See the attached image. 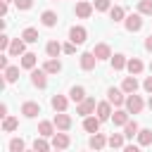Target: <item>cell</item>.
I'll return each mask as SVG.
<instances>
[{
  "instance_id": "60d3db41",
  "label": "cell",
  "mask_w": 152,
  "mask_h": 152,
  "mask_svg": "<svg viewBox=\"0 0 152 152\" xmlns=\"http://www.w3.org/2000/svg\"><path fill=\"white\" fill-rule=\"evenodd\" d=\"M62 48H64L66 55H74V52H76V43H66V45H62Z\"/></svg>"
},
{
  "instance_id": "8fae6325",
  "label": "cell",
  "mask_w": 152,
  "mask_h": 152,
  "mask_svg": "<svg viewBox=\"0 0 152 152\" xmlns=\"http://www.w3.org/2000/svg\"><path fill=\"white\" fill-rule=\"evenodd\" d=\"M97 116H100V121H107V119H112V102L107 100V102H97Z\"/></svg>"
},
{
  "instance_id": "83f0119b",
  "label": "cell",
  "mask_w": 152,
  "mask_h": 152,
  "mask_svg": "<svg viewBox=\"0 0 152 152\" xmlns=\"http://www.w3.org/2000/svg\"><path fill=\"white\" fill-rule=\"evenodd\" d=\"M45 50H48V55H50V57H57L59 52H64V48H62L57 40H50V43L45 45Z\"/></svg>"
},
{
  "instance_id": "ba28073f",
  "label": "cell",
  "mask_w": 152,
  "mask_h": 152,
  "mask_svg": "<svg viewBox=\"0 0 152 152\" xmlns=\"http://www.w3.org/2000/svg\"><path fill=\"white\" fill-rule=\"evenodd\" d=\"M21 114H24L26 119H33V116L40 114V104H38V102H24V104H21Z\"/></svg>"
},
{
  "instance_id": "4dcf8cb0",
  "label": "cell",
  "mask_w": 152,
  "mask_h": 152,
  "mask_svg": "<svg viewBox=\"0 0 152 152\" xmlns=\"http://www.w3.org/2000/svg\"><path fill=\"white\" fill-rule=\"evenodd\" d=\"M126 62H128V59H126L124 55H114V57H112V69H114V71H121V69L126 66Z\"/></svg>"
},
{
  "instance_id": "2e32d148",
  "label": "cell",
  "mask_w": 152,
  "mask_h": 152,
  "mask_svg": "<svg viewBox=\"0 0 152 152\" xmlns=\"http://www.w3.org/2000/svg\"><path fill=\"white\" fill-rule=\"evenodd\" d=\"M128 109H116L114 114H112V121H114V126H126L128 124Z\"/></svg>"
},
{
  "instance_id": "603a6c76",
  "label": "cell",
  "mask_w": 152,
  "mask_h": 152,
  "mask_svg": "<svg viewBox=\"0 0 152 152\" xmlns=\"http://www.w3.org/2000/svg\"><path fill=\"white\" fill-rule=\"evenodd\" d=\"M43 69L48 71V74H59L62 71V64H59V59H55V57H50L45 64H43Z\"/></svg>"
},
{
  "instance_id": "30bf717a",
  "label": "cell",
  "mask_w": 152,
  "mask_h": 152,
  "mask_svg": "<svg viewBox=\"0 0 152 152\" xmlns=\"http://www.w3.org/2000/svg\"><path fill=\"white\" fill-rule=\"evenodd\" d=\"M95 62H97L95 52H83V55H81V69H83V71L95 69Z\"/></svg>"
},
{
  "instance_id": "c3c4849f",
  "label": "cell",
  "mask_w": 152,
  "mask_h": 152,
  "mask_svg": "<svg viewBox=\"0 0 152 152\" xmlns=\"http://www.w3.org/2000/svg\"><path fill=\"white\" fill-rule=\"evenodd\" d=\"M150 71H152V62H150Z\"/></svg>"
},
{
  "instance_id": "7402d4cb",
  "label": "cell",
  "mask_w": 152,
  "mask_h": 152,
  "mask_svg": "<svg viewBox=\"0 0 152 152\" xmlns=\"http://www.w3.org/2000/svg\"><path fill=\"white\" fill-rule=\"evenodd\" d=\"M36 62H38V55H33V52H24L21 55V66L24 69H33Z\"/></svg>"
},
{
  "instance_id": "ee69618b",
  "label": "cell",
  "mask_w": 152,
  "mask_h": 152,
  "mask_svg": "<svg viewBox=\"0 0 152 152\" xmlns=\"http://www.w3.org/2000/svg\"><path fill=\"white\" fill-rule=\"evenodd\" d=\"M10 64H7V57H0V69H7Z\"/></svg>"
},
{
  "instance_id": "4316f807",
  "label": "cell",
  "mask_w": 152,
  "mask_h": 152,
  "mask_svg": "<svg viewBox=\"0 0 152 152\" xmlns=\"http://www.w3.org/2000/svg\"><path fill=\"white\" fill-rule=\"evenodd\" d=\"M21 38H24L26 43H38V31H36L33 26H28V28H24V33H21Z\"/></svg>"
},
{
  "instance_id": "d590c367",
  "label": "cell",
  "mask_w": 152,
  "mask_h": 152,
  "mask_svg": "<svg viewBox=\"0 0 152 152\" xmlns=\"http://www.w3.org/2000/svg\"><path fill=\"white\" fill-rule=\"evenodd\" d=\"M138 12L140 14H152V0H140L138 2Z\"/></svg>"
},
{
  "instance_id": "ab89813d",
  "label": "cell",
  "mask_w": 152,
  "mask_h": 152,
  "mask_svg": "<svg viewBox=\"0 0 152 152\" xmlns=\"http://www.w3.org/2000/svg\"><path fill=\"white\" fill-rule=\"evenodd\" d=\"M10 36H0V50H10Z\"/></svg>"
},
{
  "instance_id": "7c38bea8",
  "label": "cell",
  "mask_w": 152,
  "mask_h": 152,
  "mask_svg": "<svg viewBox=\"0 0 152 152\" xmlns=\"http://www.w3.org/2000/svg\"><path fill=\"white\" fill-rule=\"evenodd\" d=\"M55 126H57L59 131H69V128H71V116L64 114V112L55 114Z\"/></svg>"
},
{
  "instance_id": "f35d334b",
  "label": "cell",
  "mask_w": 152,
  "mask_h": 152,
  "mask_svg": "<svg viewBox=\"0 0 152 152\" xmlns=\"http://www.w3.org/2000/svg\"><path fill=\"white\" fill-rule=\"evenodd\" d=\"M14 5H17L19 10H31V5H33V0H14Z\"/></svg>"
},
{
  "instance_id": "7bdbcfd3",
  "label": "cell",
  "mask_w": 152,
  "mask_h": 152,
  "mask_svg": "<svg viewBox=\"0 0 152 152\" xmlns=\"http://www.w3.org/2000/svg\"><path fill=\"white\" fill-rule=\"evenodd\" d=\"M145 50H150V52H152V33L145 38Z\"/></svg>"
},
{
  "instance_id": "b9f144b4",
  "label": "cell",
  "mask_w": 152,
  "mask_h": 152,
  "mask_svg": "<svg viewBox=\"0 0 152 152\" xmlns=\"http://www.w3.org/2000/svg\"><path fill=\"white\" fill-rule=\"evenodd\" d=\"M142 88H145V90H147V93L152 95V76H147V78H145V83H142Z\"/></svg>"
},
{
  "instance_id": "44dd1931",
  "label": "cell",
  "mask_w": 152,
  "mask_h": 152,
  "mask_svg": "<svg viewBox=\"0 0 152 152\" xmlns=\"http://www.w3.org/2000/svg\"><path fill=\"white\" fill-rule=\"evenodd\" d=\"M50 102H52V109H55V112H66V104H69V102H66L64 95H52Z\"/></svg>"
},
{
  "instance_id": "e0dca14e",
  "label": "cell",
  "mask_w": 152,
  "mask_h": 152,
  "mask_svg": "<svg viewBox=\"0 0 152 152\" xmlns=\"http://www.w3.org/2000/svg\"><path fill=\"white\" fill-rule=\"evenodd\" d=\"M38 135H43V138L55 135V121H40L38 124Z\"/></svg>"
},
{
  "instance_id": "5b68a950",
  "label": "cell",
  "mask_w": 152,
  "mask_h": 152,
  "mask_svg": "<svg viewBox=\"0 0 152 152\" xmlns=\"http://www.w3.org/2000/svg\"><path fill=\"white\" fill-rule=\"evenodd\" d=\"M31 83L36 88H45L48 86V71L45 69H31Z\"/></svg>"
},
{
  "instance_id": "8d00e7d4",
  "label": "cell",
  "mask_w": 152,
  "mask_h": 152,
  "mask_svg": "<svg viewBox=\"0 0 152 152\" xmlns=\"http://www.w3.org/2000/svg\"><path fill=\"white\" fill-rule=\"evenodd\" d=\"M24 150V140L21 138H12L10 140V152H21Z\"/></svg>"
},
{
  "instance_id": "cb8c5ba5",
  "label": "cell",
  "mask_w": 152,
  "mask_h": 152,
  "mask_svg": "<svg viewBox=\"0 0 152 152\" xmlns=\"http://www.w3.org/2000/svg\"><path fill=\"white\" fill-rule=\"evenodd\" d=\"M138 142H140L142 147L152 145V131H150V128H140V131H138Z\"/></svg>"
},
{
  "instance_id": "8992f818",
  "label": "cell",
  "mask_w": 152,
  "mask_h": 152,
  "mask_svg": "<svg viewBox=\"0 0 152 152\" xmlns=\"http://www.w3.org/2000/svg\"><path fill=\"white\" fill-rule=\"evenodd\" d=\"M12 57H19V55H24L26 52V40L24 38H12V43H10V50H7Z\"/></svg>"
},
{
  "instance_id": "bcb514c9",
  "label": "cell",
  "mask_w": 152,
  "mask_h": 152,
  "mask_svg": "<svg viewBox=\"0 0 152 152\" xmlns=\"http://www.w3.org/2000/svg\"><path fill=\"white\" fill-rule=\"evenodd\" d=\"M0 14H2V17L7 14V2H2V5H0Z\"/></svg>"
},
{
  "instance_id": "e575fe53",
  "label": "cell",
  "mask_w": 152,
  "mask_h": 152,
  "mask_svg": "<svg viewBox=\"0 0 152 152\" xmlns=\"http://www.w3.org/2000/svg\"><path fill=\"white\" fill-rule=\"evenodd\" d=\"M107 145H109V147H124V135H119V133L109 135V138H107Z\"/></svg>"
},
{
  "instance_id": "9a60e30c",
  "label": "cell",
  "mask_w": 152,
  "mask_h": 152,
  "mask_svg": "<svg viewBox=\"0 0 152 152\" xmlns=\"http://www.w3.org/2000/svg\"><path fill=\"white\" fill-rule=\"evenodd\" d=\"M52 147L55 150H66L69 147V135L66 133H55L52 135Z\"/></svg>"
},
{
  "instance_id": "52a82bcc",
  "label": "cell",
  "mask_w": 152,
  "mask_h": 152,
  "mask_svg": "<svg viewBox=\"0 0 152 152\" xmlns=\"http://www.w3.org/2000/svg\"><path fill=\"white\" fill-rule=\"evenodd\" d=\"M107 100H109L112 104H116V107L126 104V95H124V90H119V88H109V90H107Z\"/></svg>"
},
{
  "instance_id": "681fc988",
  "label": "cell",
  "mask_w": 152,
  "mask_h": 152,
  "mask_svg": "<svg viewBox=\"0 0 152 152\" xmlns=\"http://www.w3.org/2000/svg\"><path fill=\"white\" fill-rule=\"evenodd\" d=\"M5 2H10V0H5Z\"/></svg>"
},
{
  "instance_id": "836d02e7",
  "label": "cell",
  "mask_w": 152,
  "mask_h": 152,
  "mask_svg": "<svg viewBox=\"0 0 152 152\" xmlns=\"http://www.w3.org/2000/svg\"><path fill=\"white\" fill-rule=\"evenodd\" d=\"M50 147H52V142H45V140H43V135L33 140V150H36V152H48Z\"/></svg>"
},
{
  "instance_id": "d6a6232c",
  "label": "cell",
  "mask_w": 152,
  "mask_h": 152,
  "mask_svg": "<svg viewBox=\"0 0 152 152\" xmlns=\"http://www.w3.org/2000/svg\"><path fill=\"white\" fill-rule=\"evenodd\" d=\"M138 131H140V126H138L135 121H128V124L124 126V135H126V138H133V135H138Z\"/></svg>"
},
{
  "instance_id": "9c48e42d",
  "label": "cell",
  "mask_w": 152,
  "mask_h": 152,
  "mask_svg": "<svg viewBox=\"0 0 152 152\" xmlns=\"http://www.w3.org/2000/svg\"><path fill=\"white\" fill-rule=\"evenodd\" d=\"M90 14H93V5H90V2H86V0H78V2H76V17L88 19Z\"/></svg>"
},
{
  "instance_id": "f1b7e54d",
  "label": "cell",
  "mask_w": 152,
  "mask_h": 152,
  "mask_svg": "<svg viewBox=\"0 0 152 152\" xmlns=\"http://www.w3.org/2000/svg\"><path fill=\"white\" fill-rule=\"evenodd\" d=\"M17 126H19V121H17L14 116H5V119H2V131H5V133H12Z\"/></svg>"
},
{
  "instance_id": "7dc6e473",
  "label": "cell",
  "mask_w": 152,
  "mask_h": 152,
  "mask_svg": "<svg viewBox=\"0 0 152 152\" xmlns=\"http://www.w3.org/2000/svg\"><path fill=\"white\" fill-rule=\"evenodd\" d=\"M147 107H150V109H152V95H150V100H147Z\"/></svg>"
},
{
  "instance_id": "277c9868",
  "label": "cell",
  "mask_w": 152,
  "mask_h": 152,
  "mask_svg": "<svg viewBox=\"0 0 152 152\" xmlns=\"http://www.w3.org/2000/svg\"><path fill=\"white\" fill-rule=\"evenodd\" d=\"M124 26H126V31H140L142 28V17H140V12L138 14H128L126 19H124Z\"/></svg>"
},
{
  "instance_id": "f6af8a7d",
  "label": "cell",
  "mask_w": 152,
  "mask_h": 152,
  "mask_svg": "<svg viewBox=\"0 0 152 152\" xmlns=\"http://www.w3.org/2000/svg\"><path fill=\"white\" fill-rule=\"evenodd\" d=\"M0 116H2V119L7 116V104H0Z\"/></svg>"
},
{
  "instance_id": "5bb4252c",
  "label": "cell",
  "mask_w": 152,
  "mask_h": 152,
  "mask_svg": "<svg viewBox=\"0 0 152 152\" xmlns=\"http://www.w3.org/2000/svg\"><path fill=\"white\" fill-rule=\"evenodd\" d=\"M121 90L126 93V95H131V93H135L138 90V78L131 74V76H126L124 78V83H121Z\"/></svg>"
},
{
  "instance_id": "4fadbf2b",
  "label": "cell",
  "mask_w": 152,
  "mask_h": 152,
  "mask_svg": "<svg viewBox=\"0 0 152 152\" xmlns=\"http://www.w3.org/2000/svg\"><path fill=\"white\" fill-rule=\"evenodd\" d=\"M83 128L88 131V133H97L100 131V116H83Z\"/></svg>"
},
{
  "instance_id": "ac0fdd59",
  "label": "cell",
  "mask_w": 152,
  "mask_h": 152,
  "mask_svg": "<svg viewBox=\"0 0 152 152\" xmlns=\"http://www.w3.org/2000/svg\"><path fill=\"white\" fill-rule=\"evenodd\" d=\"M88 145H90L93 150H102V147L107 145V138H104V135H102V133L97 131V133H93V135H90V140H88Z\"/></svg>"
},
{
  "instance_id": "3957f363",
  "label": "cell",
  "mask_w": 152,
  "mask_h": 152,
  "mask_svg": "<svg viewBox=\"0 0 152 152\" xmlns=\"http://www.w3.org/2000/svg\"><path fill=\"white\" fill-rule=\"evenodd\" d=\"M86 38H88V31H86L83 26H71V28H69V40H71V43L83 45Z\"/></svg>"
},
{
  "instance_id": "7a4b0ae2",
  "label": "cell",
  "mask_w": 152,
  "mask_h": 152,
  "mask_svg": "<svg viewBox=\"0 0 152 152\" xmlns=\"http://www.w3.org/2000/svg\"><path fill=\"white\" fill-rule=\"evenodd\" d=\"M97 109V102L93 100V97H86V100H81L78 104H76V114H81V116H88V114H93Z\"/></svg>"
},
{
  "instance_id": "d6986e66",
  "label": "cell",
  "mask_w": 152,
  "mask_h": 152,
  "mask_svg": "<svg viewBox=\"0 0 152 152\" xmlns=\"http://www.w3.org/2000/svg\"><path fill=\"white\" fill-rule=\"evenodd\" d=\"M93 52H95V57H97V59H109V57H112V50H109V45H107V43H97Z\"/></svg>"
},
{
  "instance_id": "74e56055",
  "label": "cell",
  "mask_w": 152,
  "mask_h": 152,
  "mask_svg": "<svg viewBox=\"0 0 152 152\" xmlns=\"http://www.w3.org/2000/svg\"><path fill=\"white\" fill-rule=\"evenodd\" d=\"M93 7L97 12H107L109 10V0H93Z\"/></svg>"
},
{
  "instance_id": "f546056e",
  "label": "cell",
  "mask_w": 152,
  "mask_h": 152,
  "mask_svg": "<svg viewBox=\"0 0 152 152\" xmlns=\"http://www.w3.org/2000/svg\"><path fill=\"white\" fill-rule=\"evenodd\" d=\"M109 17H112V21H124V19H126V17H124V7H119V5L109 7Z\"/></svg>"
},
{
  "instance_id": "484cf974",
  "label": "cell",
  "mask_w": 152,
  "mask_h": 152,
  "mask_svg": "<svg viewBox=\"0 0 152 152\" xmlns=\"http://www.w3.org/2000/svg\"><path fill=\"white\" fill-rule=\"evenodd\" d=\"M126 69H128L131 74H140V71H142V62H140L138 57H131V59L126 62Z\"/></svg>"
},
{
  "instance_id": "d4e9b609",
  "label": "cell",
  "mask_w": 152,
  "mask_h": 152,
  "mask_svg": "<svg viewBox=\"0 0 152 152\" xmlns=\"http://www.w3.org/2000/svg\"><path fill=\"white\" fill-rule=\"evenodd\" d=\"M69 97H71L76 104H78L81 100H86V90H83V86H74V88L69 90Z\"/></svg>"
},
{
  "instance_id": "ffe728a7",
  "label": "cell",
  "mask_w": 152,
  "mask_h": 152,
  "mask_svg": "<svg viewBox=\"0 0 152 152\" xmlns=\"http://www.w3.org/2000/svg\"><path fill=\"white\" fill-rule=\"evenodd\" d=\"M40 21H43V26H48V28H52V26L57 24V14H55L52 10H45V12L40 14Z\"/></svg>"
},
{
  "instance_id": "1f68e13d",
  "label": "cell",
  "mask_w": 152,
  "mask_h": 152,
  "mask_svg": "<svg viewBox=\"0 0 152 152\" xmlns=\"http://www.w3.org/2000/svg\"><path fill=\"white\" fill-rule=\"evenodd\" d=\"M17 78H19V66H7L5 69V81L7 83H14Z\"/></svg>"
},
{
  "instance_id": "6da1fadb",
  "label": "cell",
  "mask_w": 152,
  "mask_h": 152,
  "mask_svg": "<svg viewBox=\"0 0 152 152\" xmlns=\"http://www.w3.org/2000/svg\"><path fill=\"white\" fill-rule=\"evenodd\" d=\"M142 107H145V102H142V97H140V95L131 93V95L126 97V109H128L131 114H140V112H142Z\"/></svg>"
}]
</instances>
